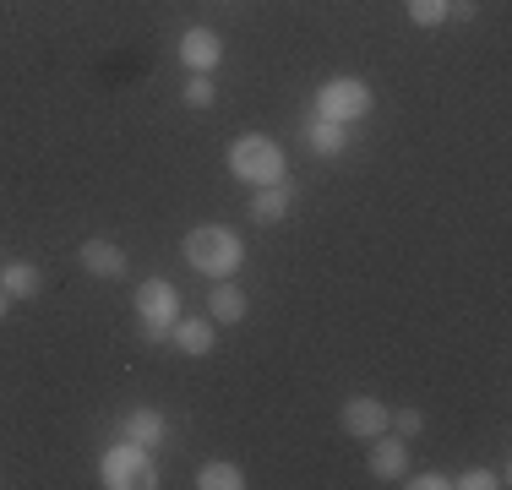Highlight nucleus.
Masks as SVG:
<instances>
[{
    "instance_id": "f257e3e1",
    "label": "nucleus",
    "mask_w": 512,
    "mask_h": 490,
    "mask_svg": "<svg viewBox=\"0 0 512 490\" xmlns=\"http://www.w3.org/2000/svg\"><path fill=\"white\" fill-rule=\"evenodd\" d=\"M186 262L207 278H235L240 262H246V240L224 224H202L186 235Z\"/></svg>"
},
{
    "instance_id": "f03ea898",
    "label": "nucleus",
    "mask_w": 512,
    "mask_h": 490,
    "mask_svg": "<svg viewBox=\"0 0 512 490\" xmlns=\"http://www.w3.org/2000/svg\"><path fill=\"white\" fill-rule=\"evenodd\" d=\"M229 175L246 180V186H284V147L262 131L229 142Z\"/></svg>"
},
{
    "instance_id": "7ed1b4c3",
    "label": "nucleus",
    "mask_w": 512,
    "mask_h": 490,
    "mask_svg": "<svg viewBox=\"0 0 512 490\" xmlns=\"http://www.w3.org/2000/svg\"><path fill=\"white\" fill-rule=\"evenodd\" d=\"M99 474H104L109 490H153L158 485V469H153L148 447H142V441H126V436L104 452Z\"/></svg>"
},
{
    "instance_id": "20e7f679",
    "label": "nucleus",
    "mask_w": 512,
    "mask_h": 490,
    "mask_svg": "<svg viewBox=\"0 0 512 490\" xmlns=\"http://www.w3.org/2000/svg\"><path fill=\"white\" fill-rule=\"evenodd\" d=\"M371 88H365L360 77H327L322 88H316V115L322 120H338V126H355V120L371 115Z\"/></svg>"
},
{
    "instance_id": "39448f33",
    "label": "nucleus",
    "mask_w": 512,
    "mask_h": 490,
    "mask_svg": "<svg viewBox=\"0 0 512 490\" xmlns=\"http://www.w3.org/2000/svg\"><path fill=\"white\" fill-rule=\"evenodd\" d=\"M131 305H137L142 327H175L180 322V289L169 284V278H142Z\"/></svg>"
},
{
    "instance_id": "423d86ee",
    "label": "nucleus",
    "mask_w": 512,
    "mask_h": 490,
    "mask_svg": "<svg viewBox=\"0 0 512 490\" xmlns=\"http://www.w3.org/2000/svg\"><path fill=\"white\" fill-rule=\"evenodd\" d=\"M338 425H344V436L349 441H371V436H382V431H393V409H387L382 398H349L344 409H338Z\"/></svg>"
},
{
    "instance_id": "0eeeda50",
    "label": "nucleus",
    "mask_w": 512,
    "mask_h": 490,
    "mask_svg": "<svg viewBox=\"0 0 512 490\" xmlns=\"http://www.w3.org/2000/svg\"><path fill=\"white\" fill-rule=\"evenodd\" d=\"M180 60H186L191 71H218L224 66V39H218L213 28H186L180 33Z\"/></svg>"
},
{
    "instance_id": "6e6552de",
    "label": "nucleus",
    "mask_w": 512,
    "mask_h": 490,
    "mask_svg": "<svg viewBox=\"0 0 512 490\" xmlns=\"http://www.w3.org/2000/svg\"><path fill=\"white\" fill-rule=\"evenodd\" d=\"M371 474L376 480H404L409 474V447H404V436H371Z\"/></svg>"
},
{
    "instance_id": "1a4fd4ad",
    "label": "nucleus",
    "mask_w": 512,
    "mask_h": 490,
    "mask_svg": "<svg viewBox=\"0 0 512 490\" xmlns=\"http://www.w3.org/2000/svg\"><path fill=\"white\" fill-rule=\"evenodd\" d=\"M207 316H213V327L246 322V294L229 284V278H213V289H207Z\"/></svg>"
},
{
    "instance_id": "9d476101",
    "label": "nucleus",
    "mask_w": 512,
    "mask_h": 490,
    "mask_svg": "<svg viewBox=\"0 0 512 490\" xmlns=\"http://www.w3.org/2000/svg\"><path fill=\"white\" fill-rule=\"evenodd\" d=\"M77 256L93 278H126V251H120L115 240H82Z\"/></svg>"
},
{
    "instance_id": "9b49d317",
    "label": "nucleus",
    "mask_w": 512,
    "mask_h": 490,
    "mask_svg": "<svg viewBox=\"0 0 512 490\" xmlns=\"http://www.w3.org/2000/svg\"><path fill=\"white\" fill-rule=\"evenodd\" d=\"M306 147H311L316 158H338V153H349V126L311 115V120H306Z\"/></svg>"
},
{
    "instance_id": "f8f14e48",
    "label": "nucleus",
    "mask_w": 512,
    "mask_h": 490,
    "mask_svg": "<svg viewBox=\"0 0 512 490\" xmlns=\"http://www.w3.org/2000/svg\"><path fill=\"white\" fill-rule=\"evenodd\" d=\"M120 436H126V441H142V447H158V441L169 436L164 409H131L126 420H120Z\"/></svg>"
},
{
    "instance_id": "ddd939ff",
    "label": "nucleus",
    "mask_w": 512,
    "mask_h": 490,
    "mask_svg": "<svg viewBox=\"0 0 512 490\" xmlns=\"http://www.w3.org/2000/svg\"><path fill=\"white\" fill-rule=\"evenodd\" d=\"M0 289L11 300H33V294H44V273L33 262H0Z\"/></svg>"
},
{
    "instance_id": "4468645a",
    "label": "nucleus",
    "mask_w": 512,
    "mask_h": 490,
    "mask_svg": "<svg viewBox=\"0 0 512 490\" xmlns=\"http://www.w3.org/2000/svg\"><path fill=\"white\" fill-rule=\"evenodd\" d=\"M175 349L180 354H213V316H186V322H175Z\"/></svg>"
},
{
    "instance_id": "2eb2a0df",
    "label": "nucleus",
    "mask_w": 512,
    "mask_h": 490,
    "mask_svg": "<svg viewBox=\"0 0 512 490\" xmlns=\"http://www.w3.org/2000/svg\"><path fill=\"white\" fill-rule=\"evenodd\" d=\"M251 218H256V224H278V218H289V191L284 186H256Z\"/></svg>"
},
{
    "instance_id": "dca6fc26",
    "label": "nucleus",
    "mask_w": 512,
    "mask_h": 490,
    "mask_svg": "<svg viewBox=\"0 0 512 490\" xmlns=\"http://www.w3.org/2000/svg\"><path fill=\"white\" fill-rule=\"evenodd\" d=\"M197 485L202 490H240V485H246V474H240L235 469V463H202V469H197Z\"/></svg>"
},
{
    "instance_id": "f3484780",
    "label": "nucleus",
    "mask_w": 512,
    "mask_h": 490,
    "mask_svg": "<svg viewBox=\"0 0 512 490\" xmlns=\"http://www.w3.org/2000/svg\"><path fill=\"white\" fill-rule=\"evenodd\" d=\"M447 6H453V0H404V11H409L414 28H442Z\"/></svg>"
},
{
    "instance_id": "a211bd4d",
    "label": "nucleus",
    "mask_w": 512,
    "mask_h": 490,
    "mask_svg": "<svg viewBox=\"0 0 512 490\" xmlns=\"http://www.w3.org/2000/svg\"><path fill=\"white\" fill-rule=\"evenodd\" d=\"M180 98H186V109H207L218 98V88H213V77H207V71H191V82L180 88Z\"/></svg>"
},
{
    "instance_id": "6ab92c4d",
    "label": "nucleus",
    "mask_w": 512,
    "mask_h": 490,
    "mask_svg": "<svg viewBox=\"0 0 512 490\" xmlns=\"http://www.w3.org/2000/svg\"><path fill=\"white\" fill-rule=\"evenodd\" d=\"M453 485H458V490H496V485H502V480H496L491 469H463V474H458Z\"/></svg>"
},
{
    "instance_id": "aec40b11",
    "label": "nucleus",
    "mask_w": 512,
    "mask_h": 490,
    "mask_svg": "<svg viewBox=\"0 0 512 490\" xmlns=\"http://www.w3.org/2000/svg\"><path fill=\"white\" fill-rule=\"evenodd\" d=\"M393 431H398V436H420V431H425V414H420V409H398V414H393Z\"/></svg>"
},
{
    "instance_id": "412c9836",
    "label": "nucleus",
    "mask_w": 512,
    "mask_h": 490,
    "mask_svg": "<svg viewBox=\"0 0 512 490\" xmlns=\"http://www.w3.org/2000/svg\"><path fill=\"white\" fill-rule=\"evenodd\" d=\"M409 490H447L453 480H447V474H436V469H425V474H414V480H404Z\"/></svg>"
},
{
    "instance_id": "4be33fe9",
    "label": "nucleus",
    "mask_w": 512,
    "mask_h": 490,
    "mask_svg": "<svg viewBox=\"0 0 512 490\" xmlns=\"http://www.w3.org/2000/svg\"><path fill=\"white\" fill-rule=\"evenodd\" d=\"M447 17H458V22H474V0H453V6H447Z\"/></svg>"
},
{
    "instance_id": "5701e85b",
    "label": "nucleus",
    "mask_w": 512,
    "mask_h": 490,
    "mask_svg": "<svg viewBox=\"0 0 512 490\" xmlns=\"http://www.w3.org/2000/svg\"><path fill=\"white\" fill-rule=\"evenodd\" d=\"M6 311H11V294H6V289H0V322H6Z\"/></svg>"
}]
</instances>
